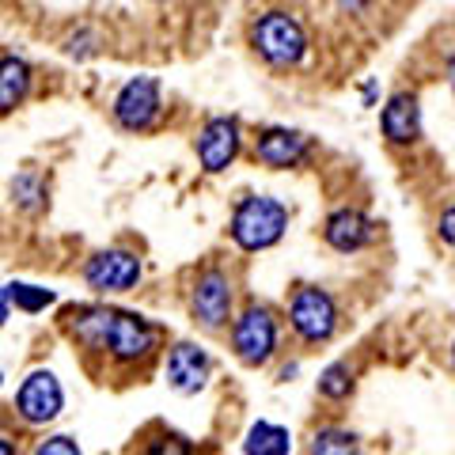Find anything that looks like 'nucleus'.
I'll return each instance as SVG.
<instances>
[{
	"label": "nucleus",
	"instance_id": "f257e3e1",
	"mask_svg": "<svg viewBox=\"0 0 455 455\" xmlns=\"http://www.w3.org/2000/svg\"><path fill=\"white\" fill-rule=\"evenodd\" d=\"M65 334L88 353H103L118 368L148 364L164 346V331L152 319L110 304H76L61 315Z\"/></svg>",
	"mask_w": 455,
	"mask_h": 455
},
{
	"label": "nucleus",
	"instance_id": "f03ea898",
	"mask_svg": "<svg viewBox=\"0 0 455 455\" xmlns=\"http://www.w3.org/2000/svg\"><path fill=\"white\" fill-rule=\"evenodd\" d=\"M247 46L254 50L262 65L269 68H300L311 53V38H307V27L304 20L289 8H266L251 20L247 27Z\"/></svg>",
	"mask_w": 455,
	"mask_h": 455
},
{
	"label": "nucleus",
	"instance_id": "7ed1b4c3",
	"mask_svg": "<svg viewBox=\"0 0 455 455\" xmlns=\"http://www.w3.org/2000/svg\"><path fill=\"white\" fill-rule=\"evenodd\" d=\"M289 232V205L269 194H243L228 220V235L243 254H259L277 247Z\"/></svg>",
	"mask_w": 455,
	"mask_h": 455
},
{
	"label": "nucleus",
	"instance_id": "20e7f679",
	"mask_svg": "<svg viewBox=\"0 0 455 455\" xmlns=\"http://www.w3.org/2000/svg\"><path fill=\"white\" fill-rule=\"evenodd\" d=\"M277 346H281V319L269 304H247L232 319V353L239 364L266 368L277 357Z\"/></svg>",
	"mask_w": 455,
	"mask_h": 455
},
{
	"label": "nucleus",
	"instance_id": "39448f33",
	"mask_svg": "<svg viewBox=\"0 0 455 455\" xmlns=\"http://www.w3.org/2000/svg\"><path fill=\"white\" fill-rule=\"evenodd\" d=\"M289 326L304 346H326L341 326L338 300L323 284H296L289 296Z\"/></svg>",
	"mask_w": 455,
	"mask_h": 455
},
{
	"label": "nucleus",
	"instance_id": "423d86ee",
	"mask_svg": "<svg viewBox=\"0 0 455 455\" xmlns=\"http://www.w3.org/2000/svg\"><path fill=\"white\" fill-rule=\"evenodd\" d=\"M110 118L122 133H148L164 118V84L140 73L130 76L110 99Z\"/></svg>",
	"mask_w": 455,
	"mask_h": 455
},
{
	"label": "nucleus",
	"instance_id": "0eeeda50",
	"mask_svg": "<svg viewBox=\"0 0 455 455\" xmlns=\"http://www.w3.org/2000/svg\"><path fill=\"white\" fill-rule=\"evenodd\" d=\"M232 304H235V281L224 274L220 266H209L194 277L190 284V315L194 323L209 334H220L232 323Z\"/></svg>",
	"mask_w": 455,
	"mask_h": 455
},
{
	"label": "nucleus",
	"instance_id": "6e6552de",
	"mask_svg": "<svg viewBox=\"0 0 455 455\" xmlns=\"http://www.w3.org/2000/svg\"><path fill=\"white\" fill-rule=\"evenodd\" d=\"M194 152H197V164H202L205 175H220V171L232 167L239 160V152H243V122H239L235 114L209 118L194 137Z\"/></svg>",
	"mask_w": 455,
	"mask_h": 455
},
{
	"label": "nucleus",
	"instance_id": "1a4fd4ad",
	"mask_svg": "<svg viewBox=\"0 0 455 455\" xmlns=\"http://www.w3.org/2000/svg\"><path fill=\"white\" fill-rule=\"evenodd\" d=\"M140 274H145V266H140L137 251H125V247H107L84 262V284L99 296H118L137 289Z\"/></svg>",
	"mask_w": 455,
	"mask_h": 455
},
{
	"label": "nucleus",
	"instance_id": "9d476101",
	"mask_svg": "<svg viewBox=\"0 0 455 455\" xmlns=\"http://www.w3.org/2000/svg\"><path fill=\"white\" fill-rule=\"evenodd\" d=\"M315 152V140H311L304 130H289V125H269L254 137V164H262L269 171H289V167H300L311 160Z\"/></svg>",
	"mask_w": 455,
	"mask_h": 455
},
{
	"label": "nucleus",
	"instance_id": "9b49d317",
	"mask_svg": "<svg viewBox=\"0 0 455 455\" xmlns=\"http://www.w3.org/2000/svg\"><path fill=\"white\" fill-rule=\"evenodd\" d=\"M65 406V391H61V379H57L50 368H35L31 376L20 383L16 391V414L27 425H50Z\"/></svg>",
	"mask_w": 455,
	"mask_h": 455
},
{
	"label": "nucleus",
	"instance_id": "f8f14e48",
	"mask_svg": "<svg viewBox=\"0 0 455 455\" xmlns=\"http://www.w3.org/2000/svg\"><path fill=\"white\" fill-rule=\"evenodd\" d=\"M379 130L383 140L391 148H410L418 145L425 133V118H421V99L414 92H391L387 103L379 110Z\"/></svg>",
	"mask_w": 455,
	"mask_h": 455
},
{
	"label": "nucleus",
	"instance_id": "ddd939ff",
	"mask_svg": "<svg viewBox=\"0 0 455 455\" xmlns=\"http://www.w3.org/2000/svg\"><path fill=\"white\" fill-rule=\"evenodd\" d=\"M323 239H326V247L338 254H357L376 243V220L357 205H338L331 217L323 220Z\"/></svg>",
	"mask_w": 455,
	"mask_h": 455
},
{
	"label": "nucleus",
	"instance_id": "4468645a",
	"mask_svg": "<svg viewBox=\"0 0 455 455\" xmlns=\"http://www.w3.org/2000/svg\"><path fill=\"white\" fill-rule=\"evenodd\" d=\"M209 376H212V357L197 341H175L167 349V387L175 395L205 391Z\"/></svg>",
	"mask_w": 455,
	"mask_h": 455
},
{
	"label": "nucleus",
	"instance_id": "2eb2a0df",
	"mask_svg": "<svg viewBox=\"0 0 455 455\" xmlns=\"http://www.w3.org/2000/svg\"><path fill=\"white\" fill-rule=\"evenodd\" d=\"M35 92V65L16 50H0V118L16 114Z\"/></svg>",
	"mask_w": 455,
	"mask_h": 455
},
{
	"label": "nucleus",
	"instance_id": "dca6fc26",
	"mask_svg": "<svg viewBox=\"0 0 455 455\" xmlns=\"http://www.w3.org/2000/svg\"><path fill=\"white\" fill-rule=\"evenodd\" d=\"M8 190H12V205L23 209L27 217H38V212L50 205V182L38 167H23L20 175H12Z\"/></svg>",
	"mask_w": 455,
	"mask_h": 455
},
{
	"label": "nucleus",
	"instance_id": "f3484780",
	"mask_svg": "<svg viewBox=\"0 0 455 455\" xmlns=\"http://www.w3.org/2000/svg\"><path fill=\"white\" fill-rule=\"evenodd\" d=\"M292 433L277 421H254L243 436V455H289Z\"/></svg>",
	"mask_w": 455,
	"mask_h": 455
},
{
	"label": "nucleus",
	"instance_id": "a211bd4d",
	"mask_svg": "<svg viewBox=\"0 0 455 455\" xmlns=\"http://www.w3.org/2000/svg\"><path fill=\"white\" fill-rule=\"evenodd\" d=\"M307 455H361V436L346 425H323L311 433Z\"/></svg>",
	"mask_w": 455,
	"mask_h": 455
},
{
	"label": "nucleus",
	"instance_id": "6ab92c4d",
	"mask_svg": "<svg viewBox=\"0 0 455 455\" xmlns=\"http://www.w3.org/2000/svg\"><path fill=\"white\" fill-rule=\"evenodd\" d=\"M353 387H357V368H353L349 361L326 364L319 372V379H315V391L326 398V403H346V398L353 395Z\"/></svg>",
	"mask_w": 455,
	"mask_h": 455
},
{
	"label": "nucleus",
	"instance_id": "aec40b11",
	"mask_svg": "<svg viewBox=\"0 0 455 455\" xmlns=\"http://www.w3.org/2000/svg\"><path fill=\"white\" fill-rule=\"evenodd\" d=\"M0 292H4L8 307L27 311V315H35V311H46V307L57 300V296H53V289H42V284H27V281L0 284Z\"/></svg>",
	"mask_w": 455,
	"mask_h": 455
},
{
	"label": "nucleus",
	"instance_id": "412c9836",
	"mask_svg": "<svg viewBox=\"0 0 455 455\" xmlns=\"http://www.w3.org/2000/svg\"><path fill=\"white\" fill-rule=\"evenodd\" d=\"M61 50H65V57H73V61H88V57H95L99 50H103V38H99L95 27L80 23L61 38Z\"/></svg>",
	"mask_w": 455,
	"mask_h": 455
},
{
	"label": "nucleus",
	"instance_id": "4be33fe9",
	"mask_svg": "<svg viewBox=\"0 0 455 455\" xmlns=\"http://www.w3.org/2000/svg\"><path fill=\"white\" fill-rule=\"evenodd\" d=\"M145 455H197L194 444L187 436H179V433H164V436H156L152 444L145 448Z\"/></svg>",
	"mask_w": 455,
	"mask_h": 455
},
{
	"label": "nucleus",
	"instance_id": "5701e85b",
	"mask_svg": "<svg viewBox=\"0 0 455 455\" xmlns=\"http://www.w3.org/2000/svg\"><path fill=\"white\" fill-rule=\"evenodd\" d=\"M35 455H84V451H80V444L73 436H46L35 448Z\"/></svg>",
	"mask_w": 455,
	"mask_h": 455
},
{
	"label": "nucleus",
	"instance_id": "b1692460",
	"mask_svg": "<svg viewBox=\"0 0 455 455\" xmlns=\"http://www.w3.org/2000/svg\"><path fill=\"white\" fill-rule=\"evenodd\" d=\"M436 235H440V243L455 247V202L436 217Z\"/></svg>",
	"mask_w": 455,
	"mask_h": 455
},
{
	"label": "nucleus",
	"instance_id": "393cba45",
	"mask_svg": "<svg viewBox=\"0 0 455 455\" xmlns=\"http://www.w3.org/2000/svg\"><path fill=\"white\" fill-rule=\"evenodd\" d=\"M341 16H364L368 8H372V0H334Z\"/></svg>",
	"mask_w": 455,
	"mask_h": 455
},
{
	"label": "nucleus",
	"instance_id": "a878e982",
	"mask_svg": "<svg viewBox=\"0 0 455 455\" xmlns=\"http://www.w3.org/2000/svg\"><path fill=\"white\" fill-rule=\"evenodd\" d=\"M361 103L364 107H376L379 103V80H364L361 84Z\"/></svg>",
	"mask_w": 455,
	"mask_h": 455
},
{
	"label": "nucleus",
	"instance_id": "bb28decb",
	"mask_svg": "<svg viewBox=\"0 0 455 455\" xmlns=\"http://www.w3.org/2000/svg\"><path fill=\"white\" fill-rule=\"evenodd\" d=\"M444 80H448V88L455 92V53L448 57V65H444Z\"/></svg>",
	"mask_w": 455,
	"mask_h": 455
},
{
	"label": "nucleus",
	"instance_id": "cd10ccee",
	"mask_svg": "<svg viewBox=\"0 0 455 455\" xmlns=\"http://www.w3.org/2000/svg\"><path fill=\"white\" fill-rule=\"evenodd\" d=\"M296 372H300V364H284V368H281V383H289Z\"/></svg>",
	"mask_w": 455,
	"mask_h": 455
},
{
	"label": "nucleus",
	"instance_id": "c85d7f7f",
	"mask_svg": "<svg viewBox=\"0 0 455 455\" xmlns=\"http://www.w3.org/2000/svg\"><path fill=\"white\" fill-rule=\"evenodd\" d=\"M8 315H12V307H8V300H4V292H0V326L8 323Z\"/></svg>",
	"mask_w": 455,
	"mask_h": 455
},
{
	"label": "nucleus",
	"instance_id": "c756f323",
	"mask_svg": "<svg viewBox=\"0 0 455 455\" xmlns=\"http://www.w3.org/2000/svg\"><path fill=\"white\" fill-rule=\"evenodd\" d=\"M0 455H16V444L8 436H0Z\"/></svg>",
	"mask_w": 455,
	"mask_h": 455
},
{
	"label": "nucleus",
	"instance_id": "7c9ffc66",
	"mask_svg": "<svg viewBox=\"0 0 455 455\" xmlns=\"http://www.w3.org/2000/svg\"><path fill=\"white\" fill-rule=\"evenodd\" d=\"M448 364H451V372H455V341L448 346Z\"/></svg>",
	"mask_w": 455,
	"mask_h": 455
},
{
	"label": "nucleus",
	"instance_id": "2f4dec72",
	"mask_svg": "<svg viewBox=\"0 0 455 455\" xmlns=\"http://www.w3.org/2000/svg\"><path fill=\"white\" fill-rule=\"evenodd\" d=\"M152 4H164V0H152Z\"/></svg>",
	"mask_w": 455,
	"mask_h": 455
},
{
	"label": "nucleus",
	"instance_id": "473e14b6",
	"mask_svg": "<svg viewBox=\"0 0 455 455\" xmlns=\"http://www.w3.org/2000/svg\"><path fill=\"white\" fill-rule=\"evenodd\" d=\"M0 383H4V376H0Z\"/></svg>",
	"mask_w": 455,
	"mask_h": 455
}]
</instances>
